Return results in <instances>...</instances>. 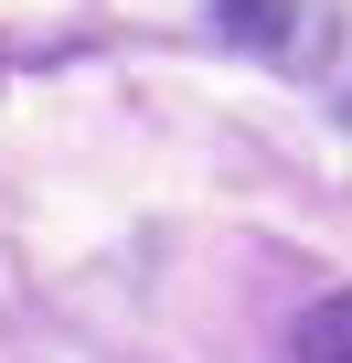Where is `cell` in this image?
Listing matches in <instances>:
<instances>
[{"mask_svg":"<svg viewBox=\"0 0 352 363\" xmlns=\"http://www.w3.org/2000/svg\"><path fill=\"white\" fill-rule=\"evenodd\" d=\"M278 11L288 0H225V22H246V33H278Z\"/></svg>","mask_w":352,"mask_h":363,"instance_id":"7a4b0ae2","label":"cell"},{"mask_svg":"<svg viewBox=\"0 0 352 363\" xmlns=\"http://www.w3.org/2000/svg\"><path fill=\"white\" fill-rule=\"evenodd\" d=\"M299 363H352V289L320 299V310L299 320Z\"/></svg>","mask_w":352,"mask_h":363,"instance_id":"6da1fadb","label":"cell"}]
</instances>
